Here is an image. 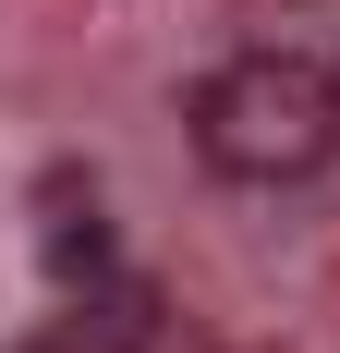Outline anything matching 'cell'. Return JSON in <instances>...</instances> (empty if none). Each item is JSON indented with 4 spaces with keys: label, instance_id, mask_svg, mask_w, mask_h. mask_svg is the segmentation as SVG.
Here are the masks:
<instances>
[{
    "label": "cell",
    "instance_id": "cell-1",
    "mask_svg": "<svg viewBox=\"0 0 340 353\" xmlns=\"http://www.w3.org/2000/svg\"><path fill=\"white\" fill-rule=\"evenodd\" d=\"M195 159L219 183H255V195H279V183H316L340 159V73L304 61V49H231V61L195 85Z\"/></svg>",
    "mask_w": 340,
    "mask_h": 353
},
{
    "label": "cell",
    "instance_id": "cell-4",
    "mask_svg": "<svg viewBox=\"0 0 340 353\" xmlns=\"http://www.w3.org/2000/svg\"><path fill=\"white\" fill-rule=\"evenodd\" d=\"M328 73H340V61H328Z\"/></svg>",
    "mask_w": 340,
    "mask_h": 353
},
{
    "label": "cell",
    "instance_id": "cell-3",
    "mask_svg": "<svg viewBox=\"0 0 340 353\" xmlns=\"http://www.w3.org/2000/svg\"><path fill=\"white\" fill-rule=\"evenodd\" d=\"M49 268H61V281H98V268H109V232H98V195L49 219Z\"/></svg>",
    "mask_w": 340,
    "mask_h": 353
},
{
    "label": "cell",
    "instance_id": "cell-2",
    "mask_svg": "<svg viewBox=\"0 0 340 353\" xmlns=\"http://www.w3.org/2000/svg\"><path fill=\"white\" fill-rule=\"evenodd\" d=\"M146 341H158V305H146L134 281H85L61 317H49V329H25L12 353H146Z\"/></svg>",
    "mask_w": 340,
    "mask_h": 353
}]
</instances>
